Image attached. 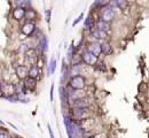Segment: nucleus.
Listing matches in <instances>:
<instances>
[{
	"label": "nucleus",
	"mask_w": 149,
	"mask_h": 138,
	"mask_svg": "<svg viewBox=\"0 0 149 138\" xmlns=\"http://www.w3.org/2000/svg\"><path fill=\"white\" fill-rule=\"evenodd\" d=\"M96 27H98V29L99 30H101V31H104V32H107L108 30H109V23L108 22H104V21H102V20H100V21H98L96 22Z\"/></svg>",
	"instance_id": "ddd939ff"
},
{
	"label": "nucleus",
	"mask_w": 149,
	"mask_h": 138,
	"mask_svg": "<svg viewBox=\"0 0 149 138\" xmlns=\"http://www.w3.org/2000/svg\"><path fill=\"white\" fill-rule=\"evenodd\" d=\"M56 69V60L55 58H52L51 61H49V65H48V74L47 75H52Z\"/></svg>",
	"instance_id": "2eb2a0df"
},
{
	"label": "nucleus",
	"mask_w": 149,
	"mask_h": 138,
	"mask_svg": "<svg viewBox=\"0 0 149 138\" xmlns=\"http://www.w3.org/2000/svg\"><path fill=\"white\" fill-rule=\"evenodd\" d=\"M16 75H17V77H18L20 80L25 78V77L29 75V69H28V67H26V66H18V67L16 68Z\"/></svg>",
	"instance_id": "423d86ee"
},
{
	"label": "nucleus",
	"mask_w": 149,
	"mask_h": 138,
	"mask_svg": "<svg viewBox=\"0 0 149 138\" xmlns=\"http://www.w3.org/2000/svg\"><path fill=\"white\" fill-rule=\"evenodd\" d=\"M101 47H102V53H104V54H110L112 52V48L109 43H102Z\"/></svg>",
	"instance_id": "f3484780"
},
{
	"label": "nucleus",
	"mask_w": 149,
	"mask_h": 138,
	"mask_svg": "<svg viewBox=\"0 0 149 138\" xmlns=\"http://www.w3.org/2000/svg\"><path fill=\"white\" fill-rule=\"evenodd\" d=\"M74 108H81V109H85L89 106V103L85 99H77L76 101L74 103Z\"/></svg>",
	"instance_id": "9b49d317"
},
{
	"label": "nucleus",
	"mask_w": 149,
	"mask_h": 138,
	"mask_svg": "<svg viewBox=\"0 0 149 138\" xmlns=\"http://www.w3.org/2000/svg\"><path fill=\"white\" fill-rule=\"evenodd\" d=\"M92 33H93V36L95 37V38H98V39H102V38H106V32L104 31H101V30H99V29H96V30H92Z\"/></svg>",
	"instance_id": "a211bd4d"
},
{
	"label": "nucleus",
	"mask_w": 149,
	"mask_h": 138,
	"mask_svg": "<svg viewBox=\"0 0 149 138\" xmlns=\"http://www.w3.org/2000/svg\"><path fill=\"white\" fill-rule=\"evenodd\" d=\"M47 128H48V131H49V135H51V138H54V134H53V131H52L51 124H47Z\"/></svg>",
	"instance_id": "b1692460"
},
{
	"label": "nucleus",
	"mask_w": 149,
	"mask_h": 138,
	"mask_svg": "<svg viewBox=\"0 0 149 138\" xmlns=\"http://www.w3.org/2000/svg\"><path fill=\"white\" fill-rule=\"evenodd\" d=\"M25 60H26V61H29V63L31 65V67H32V66H36V63H37V61H38V55H37L36 50H33V48H29V50L26 51Z\"/></svg>",
	"instance_id": "20e7f679"
},
{
	"label": "nucleus",
	"mask_w": 149,
	"mask_h": 138,
	"mask_svg": "<svg viewBox=\"0 0 149 138\" xmlns=\"http://www.w3.org/2000/svg\"><path fill=\"white\" fill-rule=\"evenodd\" d=\"M0 138H9V137H8V135H7L5 131H1V134H0Z\"/></svg>",
	"instance_id": "a878e982"
},
{
	"label": "nucleus",
	"mask_w": 149,
	"mask_h": 138,
	"mask_svg": "<svg viewBox=\"0 0 149 138\" xmlns=\"http://www.w3.org/2000/svg\"><path fill=\"white\" fill-rule=\"evenodd\" d=\"M14 93H15V85H12V84L6 83V82L1 83V94L3 98L13 97Z\"/></svg>",
	"instance_id": "f257e3e1"
},
{
	"label": "nucleus",
	"mask_w": 149,
	"mask_h": 138,
	"mask_svg": "<svg viewBox=\"0 0 149 138\" xmlns=\"http://www.w3.org/2000/svg\"><path fill=\"white\" fill-rule=\"evenodd\" d=\"M114 16H115V13H114V9L112 8H109V7L103 8V10H102V18H101L102 21L109 23L114 18Z\"/></svg>",
	"instance_id": "39448f33"
},
{
	"label": "nucleus",
	"mask_w": 149,
	"mask_h": 138,
	"mask_svg": "<svg viewBox=\"0 0 149 138\" xmlns=\"http://www.w3.org/2000/svg\"><path fill=\"white\" fill-rule=\"evenodd\" d=\"M45 17H46L47 23H49V21H51V9H46L45 10Z\"/></svg>",
	"instance_id": "4be33fe9"
},
{
	"label": "nucleus",
	"mask_w": 149,
	"mask_h": 138,
	"mask_svg": "<svg viewBox=\"0 0 149 138\" xmlns=\"http://www.w3.org/2000/svg\"><path fill=\"white\" fill-rule=\"evenodd\" d=\"M83 17H84V13H80V14H79V16H78V17L74 20V22H72V25H74H74H77V24H78V23H79V22L83 20Z\"/></svg>",
	"instance_id": "412c9836"
},
{
	"label": "nucleus",
	"mask_w": 149,
	"mask_h": 138,
	"mask_svg": "<svg viewBox=\"0 0 149 138\" xmlns=\"http://www.w3.org/2000/svg\"><path fill=\"white\" fill-rule=\"evenodd\" d=\"M89 138H95V137H94V136H91V137H89Z\"/></svg>",
	"instance_id": "cd10ccee"
},
{
	"label": "nucleus",
	"mask_w": 149,
	"mask_h": 138,
	"mask_svg": "<svg viewBox=\"0 0 149 138\" xmlns=\"http://www.w3.org/2000/svg\"><path fill=\"white\" fill-rule=\"evenodd\" d=\"M93 24H94L93 23V18L91 16H87L85 22H84V28L85 29H91V28H93Z\"/></svg>",
	"instance_id": "6ab92c4d"
},
{
	"label": "nucleus",
	"mask_w": 149,
	"mask_h": 138,
	"mask_svg": "<svg viewBox=\"0 0 149 138\" xmlns=\"http://www.w3.org/2000/svg\"><path fill=\"white\" fill-rule=\"evenodd\" d=\"M23 85H24V88H25V90L28 91H33L35 89H36V86H37V82H36V80H33V78H26L25 80V82L23 83Z\"/></svg>",
	"instance_id": "0eeeda50"
},
{
	"label": "nucleus",
	"mask_w": 149,
	"mask_h": 138,
	"mask_svg": "<svg viewBox=\"0 0 149 138\" xmlns=\"http://www.w3.org/2000/svg\"><path fill=\"white\" fill-rule=\"evenodd\" d=\"M81 58H83V61H84L85 63L89 65V66H93V65H95V63L98 62V56L94 55V54H93L92 52H89V51L84 52L83 55H81Z\"/></svg>",
	"instance_id": "7ed1b4c3"
},
{
	"label": "nucleus",
	"mask_w": 149,
	"mask_h": 138,
	"mask_svg": "<svg viewBox=\"0 0 149 138\" xmlns=\"http://www.w3.org/2000/svg\"><path fill=\"white\" fill-rule=\"evenodd\" d=\"M39 46H40V50L43 52H45L48 48V41H47V39L44 36H41L40 39H39Z\"/></svg>",
	"instance_id": "4468645a"
},
{
	"label": "nucleus",
	"mask_w": 149,
	"mask_h": 138,
	"mask_svg": "<svg viewBox=\"0 0 149 138\" xmlns=\"http://www.w3.org/2000/svg\"><path fill=\"white\" fill-rule=\"evenodd\" d=\"M109 2L108 1H98L95 5H100V6H106V5H108Z\"/></svg>",
	"instance_id": "393cba45"
},
{
	"label": "nucleus",
	"mask_w": 149,
	"mask_h": 138,
	"mask_svg": "<svg viewBox=\"0 0 149 138\" xmlns=\"http://www.w3.org/2000/svg\"><path fill=\"white\" fill-rule=\"evenodd\" d=\"M116 3H117V7H121V8H125L126 7V5H127V2L126 1H116Z\"/></svg>",
	"instance_id": "5701e85b"
},
{
	"label": "nucleus",
	"mask_w": 149,
	"mask_h": 138,
	"mask_svg": "<svg viewBox=\"0 0 149 138\" xmlns=\"http://www.w3.org/2000/svg\"><path fill=\"white\" fill-rule=\"evenodd\" d=\"M78 71H79V67L78 66H76V67H72V69H71V71H70V75H71V78L72 77H76V76H79L78 75Z\"/></svg>",
	"instance_id": "aec40b11"
},
{
	"label": "nucleus",
	"mask_w": 149,
	"mask_h": 138,
	"mask_svg": "<svg viewBox=\"0 0 149 138\" xmlns=\"http://www.w3.org/2000/svg\"><path fill=\"white\" fill-rule=\"evenodd\" d=\"M87 51H89V52H92L94 55L99 56V55L101 54V52H102V47H101L100 44H95V43H94V44H89Z\"/></svg>",
	"instance_id": "9d476101"
},
{
	"label": "nucleus",
	"mask_w": 149,
	"mask_h": 138,
	"mask_svg": "<svg viewBox=\"0 0 149 138\" xmlns=\"http://www.w3.org/2000/svg\"><path fill=\"white\" fill-rule=\"evenodd\" d=\"M53 90H54V85L52 84V86H51V100H53Z\"/></svg>",
	"instance_id": "bb28decb"
},
{
	"label": "nucleus",
	"mask_w": 149,
	"mask_h": 138,
	"mask_svg": "<svg viewBox=\"0 0 149 138\" xmlns=\"http://www.w3.org/2000/svg\"><path fill=\"white\" fill-rule=\"evenodd\" d=\"M33 31H35V24L31 23V22H28V23H25V24L22 27V32H23L25 36H30Z\"/></svg>",
	"instance_id": "1a4fd4ad"
},
{
	"label": "nucleus",
	"mask_w": 149,
	"mask_h": 138,
	"mask_svg": "<svg viewBox=\"0 0 149 138\" xmlns=\"http://www.w3.org/2000/svg\"><path fill=\"white\" fill-rule=\"evenodd\" d=\"M74 115L76 119L80 120V119H84V115H85V109H81V108H74Z\"/></svg>",
	"instance_id": "dca6fc26"
},
{
	"label": "nucleus",
	"mask_w": 149,
	"mask_h": 138,
	"mask_svg": "<svg viewBox=\"0 0 149 138\" xmlns=\"http://www.w3.org/2000/svg\"><path fill=\"white\" fill-rule=\"evenodd\" d=\"M39 74H40V70L37 66H32L30 67L29 69V77L30 78H33V80H37L39 77Z\"/></svg>",
	"instance_id": "f8f14e48"
},
{
	"label": "nucleus",
	"mask_w": 149,
	"mask_h": 138,
	"mask_svg": "<svg viewBox=\"0 0 149 138\" xmlns=\"http://www.w3.org/2000/svg\"><path fill=\"white\" fill-rule=\"evenodd\" d=\"M25 14H26V12L22 7H16L14 9V12H13V16H14L15 20H22L25 16Z\"/></svg>",
	"instance_id": "6e6552de"
},
{
	"label": "nucleus",
	"mask_w": 149,
	"mask_h": 138,
	"mask_svg": "<svg viewBox=\"0 0 149 138\" xmlns=\"http://www.w3.org/2000/svg\"><path fill=\"white\" fill-rule=\"evenodd\" d=\"M70 86L74 90H81L85 86V80L81 76H76L70 80Z\"/></svg>",
	"instance_id": "f03ea898"
}]
</instances>
